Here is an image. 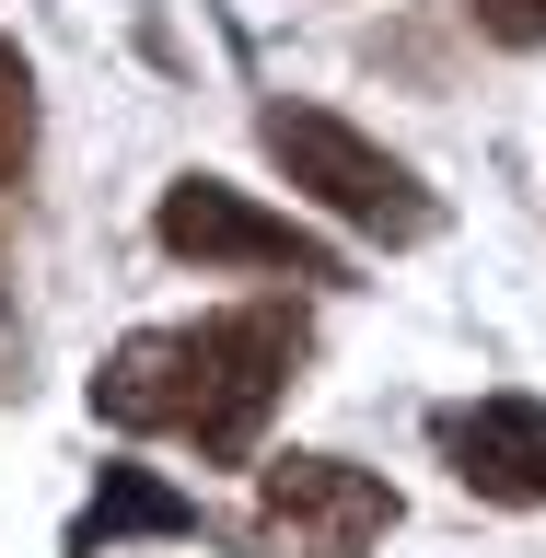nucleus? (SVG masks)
Here are the masks:
<instances>
[{
	"instance_id": "nucleus-6",
	"label": "nucleus",
	"mask_w": 546,
	"mask_h": 558,
	"mask_svg": "<svg viewBox=\"0 0 546 558\" xmlns=\"http://www.w3.org/2000/svg\"><path fill=\"white\" fill-rule=\"evenodd\" d=\"M129 535H209V512L186 500V488H163L151 465H105V477H94V500L70 512L59 558H117Z\"/></svg>"
},
{
	"instance_id": "nucleus-8",
	"label": "nucleus",
	"mask_w": 546,
	"mask_h": 558,
	"mask_svg": "<svg viewBox=\"0 0 546 558\" xmlns=\"http://www.w3.org/2000/svg\"><path fill=\"white\" fill-rule=\"evenodd\" d=\"M465 24H477L488 47H512V59H523V47H546V0H465Z\"/></svg>"
},
{
	"instance_id": "nucleus-3",
	"label": "nucleus",
	"mask_w": 546,
	"mask_h": 558,
	"mask_svg": "<svg viewBox=\"0 0 546 558\" xmlns=\"http://www.w3.org/2000/svg\"><path fill=\"white\" fill-rule=\"evenodd\" d=\"M396 488L373 465H349V453H268L256 465V523H244V547L256 558H373L396 535Z\"/></svg>"
},
{
	"instance_id": "nucleus-7",
	"label": "nucleus",
	"mask_w": 546,
	"mask_h": 558,
	"mask_svg": "<svg viewBox=\"0 0 546 558\" xmlns=\"http://www.w3.org/2000/svg\"><path fill=\"white\" fill-rule=\"evenodd\" d=\"M24 163H35V70H24V47L0 35V209H12Z\"/></svg>"
},
{
	"instance_id": "nucleus-9",
	"label": "nucleus",
	"mask_w": 546,
	"mask_h": 558,
	"mask_svg": "<svg viewBox=\"0 0 546 558\" xmlns=\"http://www.w3.org/2000/svg\"><path fill=\"white\" fill-rule=\"evenodd\" d=\"M0 396H24V314H12V209H0Z\"/></svg>"
},
{
	"instance_id": "nucleus-2",
	"label": "nucleus",
	"mask_w": 546,
	"mask_h": 558,
	"mask_svg": "<svg viewBox=\"0 0 546 558\" xmlns=\"http://www.w3.org/2000/svg\"><path fill=\"white\" fill-rule=\"evenodd\" d=\"M256 140H268V163L303 186L326 221L373 244H430L442 233V198L418 186V163H396L384 140H361L338 105H256Z\"/></svg>"
},
{
	"instance_id": "nucleus-5",
	"label": "nucleus",
	"mask_w": 546,
	"mask_h": 558,
	"mask_svg": "<svg viewBox=\"0 0 546 558\" xmlns=\"http://www.w3.org/2000/svg\"><path fill=\"white\" fill-rule=\"evenodd\" d=\"M430 453L453 465V488H477L500 512H546V396H512V384L453 396L430 408Z\"/></svg>"
},
{
	"instance_id": "nucleus-4",
	"label": "nucleus",
	"mask_w": 546,
	"mask_h": 558,
	"mask_svg": "<svg viewBox=\"0 0 546 558\" xmlns=\"http://www.w3.org/2000/svg\"><path fill=\"white\" fill-rule=\"evenodd\" d=\"M151 244H163L174 268H268V279H314V291H338L349 256L326 233H303V221H279V209H256L244 186H221V174H174L163 209H151Z\"/></svg>"
},
{
	"instance_id": "nucleus-1",
	"label": "nucleus",
	"mask_w": 546,
	"mask_h": 558,
	"mask_svg": "<svg viewBox=\"0 0 546 558\" xmlns=\"http://www.w3.org/2000/svg\"><path fill=\"white\" fill-rule=\"evenodd\" d=\"M314 326L303 303H233V314H186V326H139L105 349L94 418L139 430V442H186L198 465H268V418L303 384Z\"/></svg>"
}]
</instances>
